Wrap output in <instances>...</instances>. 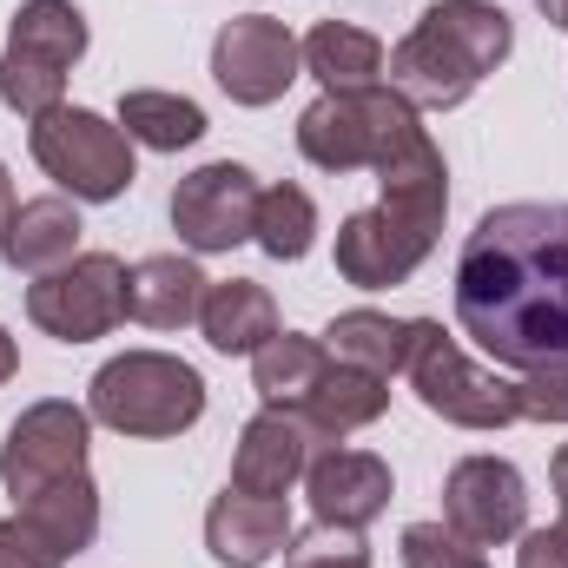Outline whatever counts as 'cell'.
<instances>
[{
  "label": "cell",
  "instance_id": "30",
  "mask_svg": "<svg viewBox=\"0 0 568 568\" xmlns=\"http://www.w3.org/2000/svg\"><path fill=\"white\" fill-rule=\"evenodd\" d=\"M60 562H67V556H60L20 509L0 523V568H60Z\"/></svg>",
  "mask_w": 568,
  "mask_h": 568
},
{
  "label": "cell",
  "instance_id": "28",
  "mask_svg": "<svg viewBox=\"0 0 568 568\" xmlns=\"http://www.w3.org/2000/svg\"><path fill=\"white\" fill-rule=\"evenodd\" d=\"M404 568H489L483 542L456 536L449 523H410L404 529Z\"/></svg>",
  "mask_w": 568,
  "mask_h": 568
},
{
  "label": "cell",
  "instance_id": "19",
  "mask_svg": "<svg viewBox=\"0 0 568 568\" xmlns=\"http://www.w3.org/2000/svg\"><path fill=\"white\" fill-rule=\"evenodd\" d=\"M199 331L219 357H252L265 337H278V304L258 278H225L205 291L199 304Z\"/></svg>",
  "mask_w": 568,
  "mask_h": 568
},
{
  "label": "cell",
  "instance_id": "24",
  "mask_svg": "<svg viewBox=\"0 0 568 568\" xmlns=\"http://www.w3.org/2000/svg\"><path fill=\"white\" fill-rule=\"evenodd\" d=\"M384 410H390V384L371 377V371H357V364H337V357H331V371L317 377V390H311V404H304V417L317 429H331V436L371 429Z\"/></svg>",
  "mask_w": 568,
  "mask_h": 568
},
{
  "label": "cell",
  "instance_id": "34",
  "mask_svg": "<svg viewBox=\"0 0 568 568\" xmlns=\"http://www.w3.org/2000/svg\"><path fill=\"white\" fill-rule=\"evenodd\" d=\"M13 371H20V351H13V337H7V331H0V384H7V377H13Z\"/></svg>",
  "mask_w": 568,
  "mask_h": 568
},
{
  "label": "cell",
  "instance_id": "3",
  "mask_svg": "<svg viewBox=\"0 0 568 568\" xmlns=\"http://www.w3.org/2000/svg\"><path fill=\"white\" fill-rule=\"evenodd\" d=\"M87 410L120 436H185L205 417V377L172 351H126L93 371Z\"/></svg>",
  "mask_w": 568,
  "mask_h": 568
},
{
  "label": "cell",
  "instance_id": "16",
  "mask_svg": "<svg viewBox=\"0 0 568 568\" xmlns=\"http://www.w3.org/2000/svg\"><path fill=\"white\" fill-rule=\"evenodd\" d=\"M284 542H291V509H284V496L225 489V496L205 509V549L225 568H265L272 556H284Z\"/></svg>",
  "mask_w": 568,
  "mask_h": 568
},
{
  "label": "cell",
  "instance_id": "22",
  "mask_svg": "<svg viewBox=\"0 0 568 568\" xmlns=\"http://www.w3.org/2000/svg\"><path fill=\"white\" fill-rule=\"evenodd\" d=\"M331 371V351L324 337H297V331H278L252 351V384L265 397V410H304L317 377Z\"/></svg>",
  "mask_w": 568,
  "mask_h": 568
},
{
  "label": "cell",
  "instance_id": "4",
  "mask_svg": "<svg viewBox=\"0 0 568 568\" xmlns=\"http://www.w3.org/2000/svg\"><path fill=\"white\" fill-rule=\"evenodd\" d=\"M424 133L417 106L390 87H364V93H317L297 113V152L317 172H377L390 165L404 145Z\"/></svg>",
  "mask_w": 568,
  "mask_h": 568
},
{
  "label": "cell",
  "instance_id": "31",
  "mask_svg": "<svg viewBox=\"0 0 568 568\" xmlns=\"http://www.w3.org/2000/svg\"><path fill=\"white\" fill-rule=\"evenodd\" d=\"M516 568H568V523H556V529H523Z\"/></svg>",
  "mask_w": 568,
  "mask_h": 568
},
{
  "label": "cell",
  "instance_id": "13",
  "mask_svg": "<svg viewBox=\"0 0 568 568\" xmlns=\"http://www.w3.org/2000/svg\"><path fill=\"white\" fill-rule=\"evenodd\" d=\"M337 449L331 429H317L304 410H258L239 429V456H232V489L245 496H284L291 483H304V469Z\"/></svg>",
  "mask_w": 568,
  "mask_h": 568
},
{
  "label": "cell",
  "instance_id": "23",
  "mask_svg": "<svg viewBox=\"0 0 568 568\" xmlns=\"http://www.w3.org/2000/svg\"><path fill=\"white\" fill-rule=\"evenodd\" d=\"M20 516H27L60 556H80V549H93V536H100V489H93V476L80 469V476H60V483L33 489V496L20 503Z\"/></svg>",
  "mask_w": 568,
  "mask_h": 568
},
{
  "label": "cell",
  "instance_id": "20",
  "mask_svg": "<svg viewBox=\"0 0 568 568\" xmlns=\"http://www.w3.org/2000/svg\"><path fill=\"white\" fill-rule=\"evenodd\" d=\"M304 73H311L324 93H364V87H384V40L364 33V27L324 20V27L304 33Z\"/></svg>",
  "mask_w": 568,
  "mask_h": 568
},
{
  "label": "cell",
  "instance_id": "32",
  "mask_svg": "<svg viewBox=\"0 0 568 568\" xmlns=\"http://www.w3.org/2000/svg\"><path fill=\"white\" fill-rule=\"evenodd\" d=\"M549 483H556V496H562V523H568V443L556 449V463H549Z\"/></svg>",
  "mask_w": 568,
  "mask_h": 568
},
{
  "label": "cell",
  "instance_id": "25",
  "mask_svg": "<svg viewBox=\"0 0 568 568\" xmlns=\"http://www.w3.org/2000/svg\"><path fill=\"white\" fill-rule=\"evenodd\" d=\"M120 126L133 145H152V152H185L205 140V113L185 93H159V87L120 93Z\"/></svg>",
  "mask_w": 568,
  "mask_h": 568
},
{
  "label": "cell",
  "instance_id": "21",
  "mask_svg": "<svg viewBox=\"0 0 568 568\" xmlns=\"http://www.w3.org/2000/svg\"><path fill=\"white\" fill-rule=\"evenodd\" d=\"M410 337H417V317H390V311H337L331 331H324V351L337 364H357L371 377H397L410 364Z\"/></svg>",
  "mask_w": 568,
  "mask_h": 568
},
{
  "label": "cell",
  "instance_id": "5",
  "mask_svg": "<svg viewBox=\"0 0 568 568\" xmlns=\"http://www.w3.org/2000/svg\"><path fill=\"white\" fill-rule=\"evenodd\" d=\"M33 165L73 199V205H113L126 199V185L140 179L133 172V140L120 120L93 113V106H53L33 120Z\"/></svg>",
  "mask_w": 568,
  "mask_h": 568
},
{
  "label": "cell",
  "instance_id": "11",
  "mask_svg": "<svg viewBox=\"0 0 568 568\" xmlns=\"http://www.w3.org/2000/svg\"><path fill=\"white\" fill-rule=\"evenodd\" d=\"M252 212H258V179L239 159H212V165L185 172L179 192H172V232H179V245H192L205 258L245 245Z\"/></svg>",
  "mask_w": 568,
  "mask_h": 568
},
{
  "label": "cell",
  "instance_id": "8",
  "mask_svg": "<svg viewBox=\"0 0 568 568\" xmlns=\"http://www.w3.org/2000/svg\"><path fill=\"white\" fill-rule=\"evenodd\" d=\"M27 317L60 344H93L126 324V265L113 252H80L73 265L27 284Z\"/></svg>",
  "mask_w": 568,
  "mask_h": 568
},
{
  "label": "cell",
  "instance_id": "7",
  "mask_svg": "<svg viewBox=\"0 0 568 568\" xmlns=\"http://www.w3.org/2000/svg\"><path fill=\"white\" fill-rule=\"evenodd\" d=\"M404 377H410V390H417V404H424L429 417H443V424H456V429H509V424H523V410H516V384L496 377V371H483V364H469V351H463L436 317H417V337H410V364H404Z\"/></svg>",
  "mask_w": 568,
  "mask_h": 568
},
{
  "label": "cell",
  "instance_id": "33",
  "mask_svg": "<svg viewBox=\"0 0 568 568\" xmlns=\"http://www.w3.org/2000/svg\"><path fill=\"white\" fill-rule=\"evenodd\" d=\"M536 13H542L549 27H562V33H568V0H536Z\"/></svg>",
  "mask_w": 568,
  "mask_h": 568
},
{
  "label": "cell",
  "instance_id": "14",
  "mask_svg": "<svg viewBox=\"0 0 568 568\" xmlns=\"http://www.w3.org/2000/svg\"><path fill=\"white\" fill-rule=\"evenodd\" d=\"M436 252V232L371 205V212H351L337 225V278L357 284V291H390V284H410L417 265Z\"/></svg>",
  "mask_w": 568,
  "mask_h": 568
},
{
  "label": "cell",
  "instance_id": "10",
  "mask_svg": "<svg viewBox=\"0 0 568 568\" xmlns=\"http://www.w3.org/2000/svg\"><path fill=\"white\" fill-rule=\"evenodd\" d=\"M297 67H304V40L284 20H272V13H239L212 40V80L239 106H272V100H284V87L297 80Z\"/></svg>",
  "mask_w": 568,
  "mask_h": 568
},
{
  "label": "cell",
  "instance_id": "27",
  "mask_svg": "<svg viewBox=\"0 0 568 568\" xmlns=\"http://www.w3.org/2000/svg\"><path fill=\"white\" fill-rule=\"evenodd\" d=\"M284 568H371V549H364V529H304L284 542Z\"/></svg>",
  "mask_w": 568,
  "mask_h": 568
},
{
  "label": "cell",
  "instance_id": "35",
  "mask_svg": "<svg viewBox=\"0 0 568 568\" xmlns=\"http://www.w3.org/2000/svg\"><path fill=\"white\" fill-rule=\"evenodd\" d=\"M7 219H13V179H7V165H0V232H7Z\"/></svg>",
  "mask_w": 568,
  "mask_h": 568
},
{
  "label": "cell",
  "instance_id": "12",
  "mask_svg": "<svg viewBox=\"0 0 568 568\" xmlns=\"http://www.w3.org/2000/svg\"><path fill=\"white\" fill-rule=\"evenodd\" d=\"M443 523L469 542H516L529 529V483L503 456H463L443 476Z\"/></svg>",
  "mask_w": 568,
  "mask_h": 568
},
{
  "label": "cell",
  "instance_id": "26",
  "mask_svg": "<svg viewBox=\"0 0 568 568\" xmlns=\"http://www.w3.org/2000/svg\"><path fill=\"white\" fill-rule=\"evenodd\" d=\"M252 245L278 265H297L317 245V205L304 185H258V212H252Z\"/></svg>",
  "mask_w": 568,
  "mask_h": 568
},
{
  "label": "cell",
  "instance_id": "29",
  "mask_svg": "<svg viewBox=\"0 0 568 568\" xmlns=\"http://www.w3.org/2000/svg\"><path fill=\"white\" fill-rule=\"evenodd\" d=\"M523 424H568V364H542L516 384Z\"/></svg>",
  "mask_w": 568,
  "mask_h": 568
},
{
  "label": "cell",
  "instance_id": "9",
  "mask_svg": "<svg viewBox=\"0 0 568 568\" xmlns=\"http://www.w3.org/2000/svg\"><path fill=\"white\" fill-rule=\"evenodd\" d=\"M87 443H93V410H80L67 397L27 404L7 424V443H0V483H7V496L27 503L33 489H47L60 476H80L87 469Z\"/></svg>",
  "mask_w": 568,
  "mask_h": 568
},
{
  "label": "cell",
  "instance_id": "15",
  "mask_svg": "<svg viewBox=\"0 0 568 568\" xmlns=\"http://www.w3.org/2000/svg\"><path fill=\"white\" fill-rule=\"evenodd\" d=\"M304 496H311L317 523H331V529H371L390 509V463L371 456V449H324L304 469Z\"/></svg>",
  "mask_w": 568,
  "mask_h": 568
},
{
  "label": "cell",
  "instance_id": "1",
  "mask_svg": "<svg viewBox=\"0 0 568 568\" xmlns=\"http://www.w3.org/2000/svg\"><path fill=\"white\" fill-rule=\"evenodd\" d=\"M456 324L509 371L568 364V205H489L456 258Z\"/></svg>",
  "mask_w": 568,
  "mask_h": 568
},
{
  "label": "cell",
  "instance_id": "6",
  "mask_svg": "<svg viewBox=\"0 0 568 568\" xmlns=\"http://www.w3.org/2000/svg\"><path fill=\"white\" fill-rule=\"evenodd\" d=\"M87 53V13L73 0H27L7 27V53H0V100L20 120H40L53 106H67V73Z\"/></svg>",
  "mask_w": 568,
  "mask_h": 568
},
{
  "label": "cell",
  "instance_id": "17",
  "mask_svg": "<svg viewBox=\"0 0 568 568\" xmlns=\"http://www.w3.org/2000/svg\"><path fill=\"white\" fill-rule=\"evenodd\" d=\"M0 258L7 272L20 278H47L60 265L80 258V205L67 192H47V199H20L7 232H0Z\"/></svg>",
  "mask_w": 568,
  "mask_h": 568
},
{
  "label": "cell",
  "instance_id": "2",
  "mask_svg": "<svg viewBox=\"0 0 568 568\" xmlns=\"http://www.w3.org/2000/svg\"><path fill=\"white\" fill-rule=\"evenodd\" d=\"M509 47H516V27H509L503 7H489V0H436L390 47L384 73H390V93H404L417 113H449L483 87V73H496L509 60Z\"/></svg>",
  "mask_w": 568,
  "mask_h": 568
},
{
  "label": "cell",
  "instance_id": "18",
  "mask_svg": "<svg viewBox=\"0 0 568 568\" xmlns=\"http://www.w3.org/2000/svg\"><path fill=\"white\" fill-rule=\"evenodd\" d=\"M205 291H212V278H205L192 258L152 252V258H140V265L126 272V317L145 324V331H185V324H199Z\"/></svg>",
  "mask_w": 568,
  "mask_h": 568
}]
</instances>
